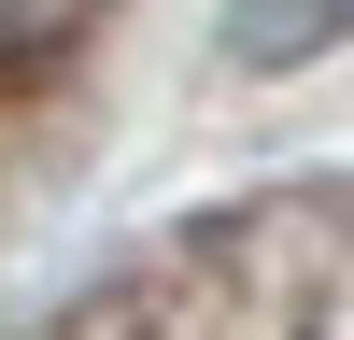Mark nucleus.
Here are the masks:
<instances>
[{
	"mask_svg": "<svg viewBox=\"0 0 354 340\" xmlns=\"http://www.w3.org/2000/svg\"><path fill=\"white\" fill-rule=\"evenodd\" d=\"M100 0H0V57H43L57 28H85Z\"/></svg>",
	"mask_w": 354,
	"mask_h": 340,
	"instance_id": "2",
	"label": "nucleus"
},
{
	"mask_svg": "<svg viewBox=\"0 0 354 340\" xmlns=\"http://www.w3.org/2000/svg\"><path fill=\"white\" fill-rule=\"evenodd\" d=\"M326 43H354V0H241V15H227V57H241V71H298V57H326Z\"/></svg>",
	"mask_w": 354,
	"mask_h": 340,
	"instance_id": "1",
	"label": "nucleus"
}]
</instances>
